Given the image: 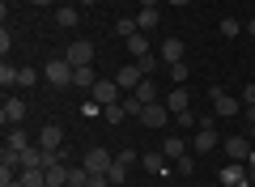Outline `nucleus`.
Instances as JSON below:
<instances>
[{
  "mask_svg": "<svg viewBox=\"0 0 255 187\" xmlns=\"http://www.w3.org/2000/svg\"><path fill=\"white\" fill-rule=\"evenodd\" d=\"M43 77L51 81L55 89H68V85H73V77H77V68H73V64H68V60H47Z\"/></svg>",
  "mask_w": 255,
  "mask_h": 187,
  "instance_id": "f257e3e1",
  "label": "nucleus"
},
{
  "mask_svg": "<svg viewBox=\"0 0 255 187\" xmlns=\"http://www.w3.org/2000/svg\"><path fill=\"white\" fill-rule=\"evenodd\" d=\"M90 98H98L102 107H115V102L124 98V89H119V81H115V77H98V85L90 89Z\"/></svg>",
  "mask_w": 255,
  "mask_h": 187,
  "instance_id": "f03ea898",
  "label": "nucleus"
},
{
  "mask_svg": "<svg viewBox=\"0 0 255 187\" xmlns=\"http://www.w3.org/2000/svg\"><path fill=\"white\" fill-rule=\"evenodd\" d=\"M209 102H213V111H217L221 119H234L238 111H243V102H238L234 94H226V89H209Z\"/></svg>",
  "mask_w": 255,
  "mask_h": 187,
  "instance_id": "7ed1b4c3",
  "label": "nucleus"
},
{
  "mask_svg": "<svg viewBox=\"0 0 255 187\" xmlns=\"http://www.w3.org/2000/svg\"><path fill=\"white\" fill-rule=\"evenodd\" d=\"M21 119H26V98L9 94V98H4V107H0V124H4V128H17Z\"/></svg>",
  "mask_w": 255,
  "mask_h": 187,
  "instance_id": "20e7f679",
  "label": "nucleus"
},
{
  "mask_svg": "<svg viewBox=\"0 0 255 187\" xmlns=\"http://www.w3.org/2000/svg\"><path fill=\"white\" fill-rule=\"evenodd\" d=\"M64 60L73 64V68H85V64H94V43H90V38H73V47L64 51Z\"/></svg>",
  "mask_w": 255,
  "mask_h": 187,
  "instance_id": "39448f33",
  "label": "nucleus"
},
{
  "mask_svg": "<svg viewBox=\"0 0 255 187\" xmlns=\"http://www.w3.org/2000/svg\"><path fill=\"white\" fill-rule=\"evenodd\" d=\"M217 128H213V119H200V132H196V141H191V149L196 153H213L217 149Z\"/></svg>",
  "mask_w": 255,
  "mask_h": 187,
  "instance_id": "423d86ee",
  "label": "nucleus"
},
{
  "mask_svg": "<svg viewBox=\"0 0 255 187\" xmlns=\"http://www.w3.org/2000/svg\"><path fill=\"white\" fill-rule=\"evenodd\" d=\"M111 162H115V158H111L107 149H98V145H94V149L81 158V166L90 170V175H107V170H111Z\"/></svg>",
  "mask_w": 255,
  "mask_h": 187,
  "instance_id": "0eeeda50",
  "label": "nucleus"
},
{
  "mask_svg": "<svg viewBox=\"0 0 255 187\" xmlns=\"http://www.w3.org/2000/svg\"><path fill=\"white\" fill-rule=\"evenodd\" d=\"M115 81H119V89H124V94H132V89L145 81V72H140V64H136V60H132V64H124V68L115 72Z\"/></svg>",
  "mask_w": 255,
  "mask_h": 187,
  "instance_id": "6e6552de",
  "label": "nucleus"
},
{
  "mask_svg": "<svg viewBox=\"0 0 255 187\" xmlns=\"http://www.w3.org/2000/svg\"><path fill=\"white\" fill-rule=\"evenodd\" d=\"M34 145H43V149L60 153V149H64V128H60V124H43V132H38Z\"/></svg>",
  "mask_w": 255,
  "mask_h": 187,
  "instance_id": "1a4fd4ad",
  "label": "nucleus"
},
{
  "mask_svg": "<svg viewBox=\"0 0 255 187\" xmlns=\"http://www.w3.org/2000/svg\"><path fill=\"white\" fill-rule=\"evenodd\" d=\"M166 119H170L166 102H149V107L140 111V124H145V128H166Z\"/></svg>",
  "mask_w": 255,
  "mask_h": 187,
  "instance_id": "9d476101",
  "label": "nucleus"
},
{
  "mask_svg": "<svg viewBox=\"0 0 255 187\" xmlns=\"http://www.w3.org/2000/svg\"><path fill=\"white\" fill-rule=\"evenodd\" d=\"M166 111H170V115H179V111H187V102H191V94H187V85H174L170 94H166Z\"/></svg>",
  "mask_w": 255,
  "mask_h": 187,
  "instance_id": "9b49d317",
  "label": "nucleus"
},
{
  "mask_svg": "<svg viewBox=\"0 0 255 187\" xmlns=\"http://www.w3.org/2000/svg\"><path fill=\"white\" fill-rule=\"evenodd\" d=\"M124 43H128V55H132V60H145V55H153V51H149V34H145V30H136V34L124 38Z\"/></svg>",
  "mask_w": 255,
  "mask_h": 187,
  "instance_id": "f8f14e48",
  "label": "nucleus"
},
{
  "mask_svg": "<svg viewBox=\"0 0 255 187\" xmlns=\"http://www.w3.org/2000/svg\"><path fill=\"white\" fill-rule=\"evenodd\" d=\"M243 179H247V166H243V162H226V166H221V183H226V187H238Z\"/></svg>",
  "mask_w": 255,
  "mask_h": 187,
  "instance_id": "ddd939ff",
  "label": "nucleus"
},
{
  "mask_svg": "<svg viewBox=\"0 0 255 187\" xmlns=\"http://www.w3.org/2000/svg\"><path fill=\"white\" fill-rule=\"evenodd\" d=\"M157 55H162V64H179L183 60V38H166V43L157 47Z\"/></svg>",
  "mask_w": 255,
  "mask_h": 187,
  "instance_id": "4468645a",
  "label": "nucleus"
},
{
  "mask_svg": "<svg viewBox=\"0 0 255 187\" xmlns=\"http://www.w3.org/2000/svg\"><path fill=\"white\" fill-rule=\"evenodd\" d=\"M226 153H230L234 162L251 158V145H247V136H230V141H226Z\"/></svg>",
  "mask_w": 255,
  "mask_h": 187,
  "instance_id": "2eb2a0df",
  "label": "nucleus"
},
{
  "mask_svg": "<svg viewBox=\"0 0 255 187\" xmlns=\"http://www.w3.org/2000/svg\"><path fill=\"white\" fill-rule=\"evenodd\" d=\"M68 170H73L68 162H55V166H47V183H51V187H64V183H68Z\"/></svg>",
  "mask_w": 255,
  "mask_h": 187,
  "instance_id": "dca6fc26",
  "label": "nucleus"
},
{
  "mask_svg": "<svg viewBox=\"0 0 255 187\" xmlns=\"http://www.w3.org/2000/svg\"><path fill=\"white\" fill-rule=\"evenodd\" d=\"M162 153H166V158H174V162H179L183 153H187V141H183V136H166V141H162Z\"/></svg>",
  "mask_w": 255,
  "mask_h": 187,
  "instance_id": "f3484780",
  "label": "nucleus"
},
{
  "mask_svg": "<svg viewBox=\"0 0 255 187\" xmlns=\"http://www.w3.org/2000/svg\"><path fill=\"white\" fill-rule=\"evenodd\" d=\"M73 85H77V89H85V94H90V89L98 85V77H94V64H85V68H77V77H73Z\"/></svg>",
  "mask_w": 255,
  "mask_h": 187,
  "instance_id": "a211bd4d",
  "label": "nucleus"
},
{
  "mask_svg": "<svg viewBox=\"0 0 255 187\" xmlns=\"http://www.w3.org/2000/svg\"><path fill=\"white\" fill-rule=\"evenodd\" d=\"M107 179H111V187H128V162H111V170H107Z\"/></svg>",
  "mask_w": 255,
  "mask_h": 187,
  "instance_id": "6ab92c4d",
  "label": "nucleus"
},
{
  "mask_svg": "<svg viewBox=\"0 0 255 187\" xmlns=\"http://www.w3.org/2000/svg\"><path fill=\"white\" fill-rule=\"evenodd\" d=\"M132 94H136V98H140V102H145V107H149V102H157V98H162V94H157V85H153V81H149V77H145V81H140V85H136V89H132Z\"/></svg>",
  "mask_w": 255,
  "mask_h": 187,
  "instance_id": "aec40b11",
  "label": "nucleus"
},
{
  "mask_svg": "<svg viewBox=\"0 0 255 187\" xmlns=\"http://www.w3.org/2000/svg\"><path fill=\"white\" fill-rule=\"evenodd\" d=\"M30 145H34V141H30V136L21 132V128H9V145H4V149H17V153H26Z\"/></svg>",
  "mask_w": 255,
  "mask_h": 187,
  "instance_id": "412c9836",
  "label": "nucleus"
},
{
  "mask_svg": "<svg viewBox=\"0 0 255 187\" xmlns=\"http://www.w3.org/2000/svg\"><path fill=\"white\" fill-rule=\"evenodd\" d=\"M136 26L145 30V34H149V30H153V26H162V13H157V9H140V17H136Z\"/></svg>",
  "mask_w": 255,
  "mask_h": 187,
  "instance_id": "4be33fe9",
  "label": "nucleus"
},
{
  "mask_svg": "<svg viewBox=\"0 0 255 187\" xmlns=\"http://www.w3.org/2000/svg\"><path fill=\"white\" fill-rule=\"evenodd\" d=\"M217 30H221L226 38H238V34H243V21H238V17H221V21H217Z\"/></svg>",
  "mask_w": 255,
  "mask_h": 187,
  "instance_id": "5701e85b",
  "label": "nucleus"
},
{
  "mask_svg": "<svg viewBox=\"0 0 255 187\" xmlns=\"http://www.w3.org/2000/svg\"><path fill=\"white\" fill-rule=\"evenodd\" d=\"M17 77H21V68H13L9 60L0 64V85H4V89H9V85H17Z\"/></svg>",
  "mask_w": 255,
  "mask_h": 187,
  "instance_id": "b1692460",
  "label": "nucleus"
},
{
  "mask_svg": "<svg viewBox=\"0 0 255 187\" xmlns=\"http://www.w3.org/2000/svg\"><path fill=\"white\" fill-rule=\"evenodd\" d=\"M55 26H77V9L73 4H60V9H55Z\"/></svg>",
  "mask_w": 255,
  "mask_h": 187,
  "instance_id": "393cba45",
  "label": "nucleus"
},
{
  "mask_svg": "<svg viewBox=\"0 0 255 187\" xmlns=\"http://www.w3.org/2000/svg\"><path fill=\"white\" fill-rule=\"evenodd\" d=\"M119 107H124L128 115H136V119H140V111H145V102H140L136 94H124V98H119Z\"/></svg>",
  "mask_w": 255,
  "mask_h": 187,
  "instance_id": "a878e982",
  "label": "nucleus"
},
{
  "mask_svg": "<svg viewBox=\"0 0 255 187\" xmlns=\"http://www.w3.org/2000/svg\"><path fill=\"white\" fill-rule=\"evenodd\" d=\"M145 170L162 175V170H166V153H162V149H157V153H145Z\"/></svg>",
  "mask_w": 255,
  "mask_h": 187,
  "instance_id": "bb28decb",
  "label": "nucleus"
},
{
  "mask_svg": "<svg viewBox=\"0 0 255 187\" xmlns=\"http://www.w3.org/2000/svg\"><path fill=\"white\" fill-rule=\"evenodd\" d=\"M166 68H170V81H174V85H187V77H191V72H187V64H166Z\"/></svg>",
  "mask_w": 255,
  "mask_h": 187,
  "instance_id": "cd10ccee",
  "label": "nucleus"
},
{
  "mask_svg": "<svg viewBox=\"0 0 255 187\" xmlns=\"http://www.w3.org/2000/svg\"><path fill=\"white\" fill-rule=\"evenodd\" d=\"M136 30H140V26H136L132 17H119V21H115V34H124V38H132Z\"/></svg>",
  "mask_w": 255,
  "mask_h": 187,
  "instance_id": "c85d7f7f",
  "label": "nucleus"
},
{
  "mask_svg": "<svg viewBox=\"0 0 255 187\" xmlns=\"http://www.w3.org/2000/svg\"><path fill=\"white\" fill-rule=\"evenodd\" d=\"M102 115H107V124H124V119H128V111H124V107L115 102V107H107Z\"/></svg>",
  "mask_w": 255,
  "mask_h": 187,
  "instance_id": "c756f323",
  "label": "nucleus"
},
{
  "mask_svg": "<svg viewBox=\"0 0 255 187\" xmlns=\"http://www.w3.org/2000/svg\"><path fill=\"white\" fill-rule=\"evenodd\" d=\"M174 119H179V128H200V119L191 115V111H179V115H174Z\"/></svg>",
  "mask_w": 255,
  "mask_h": 187,
  "instance_id": "7c9ffc66",
  "label": "nucleus"
},
{
  "mask_svg": "<svg viewBox=\"0 0 255 187\" xmlns=\"http://www.w3.org/2000/svg\"><path fill=\"white\" fill-rule=\"evenodd\" d=\"M34 81H38V72H34V68H21V77H17V85H21V89H30Z\"/></svg>",
  "mask_w": 255,
  "mask_h": 187,
  "instance_id": "2f4dec72",
  "label": "nucleus"
},
{
  "mask_svg": "<svg viewBox=\"0 0 255 187\" xmlns=\"http://www.w3.org/2000/svg\"><path fill=\"white\" fill-rule=\"evenodd\" d=\"M174 166H179V175H191V170H196V162H191V158H187V153H183V158H179V162H174Z\"/></svg>",
  "mask_w": 255,
  "mask_h": 187,
  "instance_id": "473e14b6",
  "label": "nucleus"
},
{
  "mask_svg": "<svg viewBox=\"0 0 255 187\" xmlns=\"http://www.w3.org/2000/svg\"><path fill=\"white\" fill-rule=\"evenodd\" d=\"M140 64V72H145V77H149V72H153L157 68V64H162V60H153V55H145V60H136Z\"/></svg>",
  "mask_w": 255,
  "mask_h": 187,
  "instance_id": "72a5a7b5",
  "label": "nucleus"
},
{
  "mask_svg": "<svg viewBox=\"0 0 255 187\" xmlns=\"http://www.w3.org/2000/svg\"><path fill=\"white\" fill-rule=\"evenodd\" d=\"M9 47H13V34H9V26H4V30H0V51L9 55Z\"/></svg>",
  "mask_w": 255,
  "mask_h": 187,
  "instance_id": "f704fd0d",
  "label": "nucleus"
},
{
  "mask_svg": "<svg viewBox=\"0 0 255 187\" xmlns=\"http://www.w3.org/2000/svg\"><path fill=\"white\" fill-rule=\"evenodd\" d=\"M85 187H111V179L107 175H90V183H85Z\"/></svg>",
  "mask_w": 255,
  "mask_h": 187,
  "instance_id": "c9c22d12",
  "label": "nucleus"
},
{
  "mask_svg": "<svg viewBox=\"0 0 255 187\" xmlns=\"http://www.w3.org/2000/svg\"><path fill=\"white\" fill-rule=\"evenodd\" d=\"M243 102H247V107H255V85H247V94H243Z\"/></svg>",
  "mask_w": 255,
  "mask_h": 187,
  "instance_id": "e433bc0d",
  "label": "nucleus"
},
{
  "mask_svg": "<svg viewBox=\"0 0 255 187\" xmlns=\"http://www.w3.org/2000/svg\"><path fill=\"white\" fill-rule=\"evenodd\" d=\"M166 4H174V9H187V4H191V0H166Z\"/></svg>",
  "mask_w": 255,
  "mask_h": 187,
  "instance_id": "4c0bfd02",
  "label": "nucleus"
},
{
  "mask_svg": "<svg viewBox=\"0 0 255 187\" xmlns=\"http://www.w3.org/2000/svg\"><path fill=\"white\" fill-rule=\"evenodd\" d=\"M140 9H157V0H140Z\"/></svg>",
  "mask_w": 255,
  "mask_h": 187,
  "instance_id": "58836bf2",
  "label": "nucleus"
},
{
  "mask_svg": "<svg viewBox=\"0 0 255 187\" xmlns=\"http://www.w3.org/2000/svg\"><path fill=\"white\" fill-rule=\"evenodd\" d=\"M247 124H255V107H247Z\"/></svg>",
  "mask_w": 255,
  "mask_h": 187,
  "instance_id": "ea45409f",
  "label": "nucleus"
},
{
  "mask_svg": "<svg viewBox=\"0 0 255 187\" xmlns=\"http://www.w3.org/2000/svg\"><path fill=\"white\" fill-rule=\"evenodd\" d=\"M247 34H251V38H255V17H251V21H247Z\"/></svg>",
  "mask_w": 255,
  "mask_h": 187,
  "instance_id": "a19ab883",
  "label": "nucleus"
},
{
  "mask_svg": "<svg viewBox=\"0 0 255 187\" xmlns=\"http://www.w3.org/2000/svg\"><path fill=\"white\" fill-rule=\"evenodd\" d=\"M77 4H85V9H90V4H98V0H77Z\"/></svg>",
  "mask_w": 255,
  "mask_h": 187,
  "instance_id": "79ce46f5",
  "label": "nucleus"
},
{
  "mask_svg": "<svg viewBox=\"0 0 255 187\" xmlns=\"http://www.w3.org/2000/svg\"><path fill=\"white\" fill-rule=\"evenodd\" d=\"M34 4H38V9H47V4H51V0H34Z\"/></svg>",
  "mask_w": 255,
  "mask_h": 187,
  "instance_id": "37998d69",
  "label": "nucleus"
},
{
  "mask_svg": "<svg viewBox=\"0 0 255 187\" xmlns=\"http://www.w3.org/2000/svg\"><path fill=\"white\" fill-rule=\"evenodd\" d=\"M247 162H251V166H255V145H251V158H247Z\"/></svg>",
  "mask_w": 255,
  "mask_h": 187,
  "instance_id": "c03bdc74",
  "label": "nucleus"
},
{
  "mask_svg": "<svg viewBox=\"0 0 255 187\" xmlns=\"http://www.w3.org/2000/svg\"><path fill=\"white\" fill-rule=\"evenodd\" d=\"M238 187H255V183H247V179H243V183H238Z\"/></svg>",
  "mask_w": 255,
  "mask_h": 187,
  "instance_id": "a18cd8bd",
  "label": "nucleus"
},
{
  "mask_svg": "<svg viewBox=\"0 0 255 187\" xmlns=\"http://www.w3.org/2000/svg\"><path fill=\"white\" fill-rule=\"evenodd\" d=\"M64 187H77V183H64Z\"/></svg>",
  "mask_w": 255,
  "mask_h": 187,
  "instance_id": "49530a36",
  "label": "nucleus"
}]
</instances>
